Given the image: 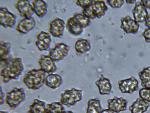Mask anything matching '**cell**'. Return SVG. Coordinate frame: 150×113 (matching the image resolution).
Instances as JSON below:
<instances>
[{
  "instance_id": "6da1fadb",
  "label": "cell",
  "mask_w": 150,
  "mask_h": 113,
  "mask_svg": "<svg viewBox=\"0 0 150 113\" xmlns=\"http://www.w3.org/2000/svg\"><path fill=\"white\" fill-rule=\"evenodd\" d=\"M24 69L21 58H12L5 65L1 67L0 75L1 82L6 83L12 80L18 79Z\"/></svg>"
},
{
  "instance_id": "7a4b0ae2",
  "label": "cell",
  "mask_w": 150,
  "mask_h": 113,
  "mask_svg": "<svg viewBox=\"0 0 150 113\" xmlns=\"http://www.w3.org/2000/svg\"><path fill=\"white\" fill-rule=\"evenodd\" d=\"M46 75V73L40 69H33L25 74L22 81L28 89L38 90L45 84Z\"/></svg>"
},
{
  "instance_id": "3957f363",
  "label": "cell",
  "mask_w": 150,
  "mask_h": 113,
  "mask_svg": "<svg viewBox=\"0 0 150 113\" xmlns=\"http://www.w3.org/2000/svg\"><path fill=\"white\" fill-rule=\"evenodd\" d=\"M108 8L103 0H91L86 6L82 9L81 12L90 19H99L104 16Z\"/></svg>"
},
{
  "instance_id": "277c9868",
  "label": "cell",
  "mask_w": 150,
  "mask_h": 113,
  "mask_svg": "<svg viewBox=\"0 0 150 113\" xmlns=\"http://www.w3.org/2000/svg\"><path fill=\"white\" fill-rule=\"evenodd\" d=\"M25 98L23 88L13 87L5 93V102L10 109L14 110L25 100Z\"/></svg>"
},
{
  "instance_id": "5b68a950",
  "label": "cell",
  "mask_w": 150,
  "mask_h": 113,
  "mask_svg": "<svg viewBox=\"0 0 150 113\" xmlns=\"http://www.w3.org/2000/svg\"><path fill=\"white\" fill-rule=\"evenodd\" d=\"M83 90L72 87L66 89L60 94V102L68 107L74 106L82 98Z\"/></svg>"
},
{
  "instance_id": "8992f818",
  "label": "cell",
  "mask_w": 150,
  "mask_h": 113,
  "mask_svg": "<svg viewBox=\"0 0 150 113\" xmlns=\"http://www.w3.org/2000/svg\"><path fill=\"white\" fill-rule=\"evenodd\" d=\"M69 47L62 42L56 43L54 46L48 50L49 55L55 62L63 59L68 54Z\"/></svg>"
},
{
  "instance_id": "52a82bcc",
  "label": "cell",
  "mask_w": 150,
  "mask_h": 113,
  "mask_svg": "<svg viewBox=\"0 0 150 113\" xmlns=\"http://www.w3.org/2000/svg\"><path fill=\"white\" fill-rule=\"evenodd\" d=\"M16 16L10 12L6 7L0 8V23L4 28H14L16 23Z\"/></svg>"
},
{
  "instance_id": "ba28073f",
  "label": "cell",
  "mask_w": 150,
  "mask_h": 113,
  "mask_svg": "<svg viewBox=\"0 0 150 113\" xmlns=\"http://www.w3.org/2000/svg\"><path fill=\"white\" fill-rule=\"evenodd\" d=\"M35 25V21L33 17H23L17 21L14 28L20 33L26 34L33 29Z\"/></svg>"
},
{
  "instance_id": "9c48e42d",
  "label": "cell",
  "mask_w": 150,
  "mask_h": 113,
  "mask_svg": "<svg viewBox=\"0 0 150 113\" xmlns=\"http://www.w3.org/2000/svg\"><path fill=\"white\" fill-rule=\"evenodd\" d=\"M65 25L62 19L56 17L50 21L48 30L53 36L61 38L63 35Z\"/></svg>"
},
{
  "instance_id": "30bf717a",
  "label": "cell",
  "mask_w": 150,
  "mask_h": 113,
  "mask_svg": "<svg viewBox=\"0 0 150 113\" xmlns=\"http://www.w3.org/2000/svg\"><path fill=\"white\" fill-rule=\"evenodd\" d=\"M120 28L127 34H136L139 27V23L129 15L121 18Z\"/></svg>"
},
{
  "instance_id": "8fae6325",
  "label": "cell",
  "mask_w": 150,
  "mask_h": 113,
  "mask_svg": "<svg viewBox=\"0 0 150 113\" xmlns=\"http://www.w3.org/2000/svg\"><path fill=\"white\" fill-rule=\"evenodd\" d=\"M35 44L39 51H48L52 42V39L49 33L41 31L36 35Z\"/></svg>"
},
{
  "instance_id": "7c38bea8",
  "label": "cell",
  "mask_w": 150,
  "mask_h": 113,
  "mask_svg": "<svg viewBox=\"0 0 150 113\" xmlns=\"http://www.w3.org/2000/svg\"><path fill=\"white\" fill-rule=\"evenodd\" d=\"M119 89L122 93L132 94L138 89V81L134 77L119 80Z\"/></svg>"
},
{
  "instance_id": "4fadbf2b",
  "label": "cell",
  "mask_w": 150,
  "mask_h": 113,
  "mask_svg": "<svg viewBox=\"0 0 150 113\" xmlns=\"http://www.w3.org/2000/svg\"><path fill=\"white\" fill-rule=\"evenodd\" d=\"M38 62L40 69L48 74L53 73L57 70L55 62L49 55L40 54Z\"/></svg>"
},
{
  "instance_id": "5bb4252c",
  "label": "cell",
  "mask_w": 150,
  "mask_h": 113,
  "mask_svg": "<svg viewBox=\"0 0 150 113\" xmlns=\"http://www.w3.org/2000/svg\"><path fill=\"white\" fill-rule=\"evenodd\" d=\"M18 14L22 17H32L34 12L29 0H18L14 4Z\"/></svg>"
},
{
  "instance_id": "9a60e30c",
  "label": "cell",
  "mask_w": 150,
  "mask_h": 113,
  "mask_svg": "<svg viewBox=\"0 0 150 113\" xmlns=\"http://www.w3.org/2000/svg\"><path fill=\"white\" fill-rule=\"evenodd\" d=\"M108 109L116 113L125 111L127 109V101L122 97H114L112 98L107 100Z\"/></svg>"
},
{
  "instance_id": "2e32d148",
  "label": "cell",
  "mask_w": 150,
  "mask_h": 113,
  "mask_svg": "<svg viewBox=\"0 0 150 113\" xmlns=\"http://www.w3.org/2000/svg\"><path fill=\"white\" fill-rule=\"evenodd\" d=\"M146 9L141 0H137L132 12L134 19L138 23L144 22L148 14Z\"/></svg>"
},
{
  "instance_id": "e0dca14e",
  "label": "cell",
  "mask_w": 150,
  "mask_h": 113,
  "mask_svg": "<svg viewBox=\"0 0 150 113\" xmlns=\"http://www.w3.org/2000/svg\"><path fill=\"white\" fill-rule=\"evenodd\" d=\"M98 87L99 93L101 95H110L112 89V85L109 80L101 74L99 79L95 82Z\"/></svg>"
},
{
  "instance_id": "ac0fdd59",
  "label": "cell",
  "mask_w": 150,
  "mask_h": 113,
  "mask_svg": "<svg viewBox=\"0 0 150 113\" xmlns=\"http://www.w3.org/2000/svg\"><path fill=\"white\" fill-rule=\"evenodd\" d=\"M34 13L40 18L44 17L47 12V4L44 1L34 0L30 1Z\"/></svg>"
},
{
  "instance_id": "d6986e66",
  "label": "cell",
  "mask_w": 150,
  "mask_h": 113,
  "mask_svg": "<svg viewBox=\"0 0 150 113\" xmlns=\"http://www.w3.org/2000/svg\"><path fill=\"white\" fill-rule=\"evenodd\" d=\"M62 82V78L60 75L51 73L46 76L45 84L48 87L55 89L60 87Z\"/></svg>"
},
{
  "instance_id": "ffe728a7",
  "label": "cell",
  "mask_w": 150,
  "mask_h": 113,
  "mask_svg": "<svg viewBox=\"0 0 150 113\" xmlns=\"http://www.w3.org/2000/svg\"><path fill=\"white\" fill-rule=\"evenodd\" d=\"M149 104L145 101L138 98L129 107L131 113H143L147 111Z\"/></svg>"
},
{
  "instance_id": "44dd1931",
  "label": "cell",
  "mask_w": 150,
  "mask_h": 113,
  "mask_svg": "<svg viewBox=\"0 0 150 113\" xmlns=\"http://www.w3.org/2000/svg\"><path fill=\"white\" fill-rule=\"evenodd\" d=\"M46 105L45 102L35 99L29 105L26 113H46Z\"/></svg>"
},
{
  "instance_id": "7402d4cb",
  "label": "cell",
  "mask_w": 150,
  "mask_h": 113,
  "mask_svg": "<svg viewBox=\"0 0 150 113\" xmlns=\"http://www.w3.org/2000/svg\"><path fill=\"white\" fill-rule=\"evenodd\" d=\"M65 26L68 31L74 36L79 35L83 31V28L75 22L72 17L68 19Z\"/></svg>"
},
{
  "instance_id": "603a6c76",
  "label": "cell",
  "mask_w": 150,
  "mask_h": 113,
  "mask_svg": "<svg viewBox=\"0 0 150 113\" xmlns=\"http://www.w3.org/2000/svg\"><path fill=\"white\" fill-rule=\"evenodd\" d=\"M75 49L77 53L83 54L89 51L91 48L90 41L87 39L78 38L75 44Z\"/></svg>"
},
{
  "instance_id": "cb8c5ba5",
  "label": "cell",
  "mask_w": 150,
  "mask_h": 113,
  "mask_svg": "<svg viewBox=\"0 0 150 113\" xmlns=\"http://www.w3.org/2000/svg\"><path fill=\"white\" fill-rule=\"evenodd\" d=\"M87 104L86 113H100L102 109L100 101L97 98L89 99Z\"/></svg>"
},
{
  "instance_id": "d4e9b609",
  "label": "cell",
  "mask_w": 150,
  "mask_h": 113,
  "mask_svg": "<svg viewBox=\"0 0 150 113\" xmlns=\"http://www.w3.org/2000/svg\"><path fill=\"white\" fill-rule=\"evenodd\" d=\"M141 86L150 89V66L144 68L138 74Z\"/></svg>"
},
{
  "instance_id": "484cf974",
  "label": "cell",
  "mask_w": 150,
  "mask_h": 113,
  "mask_svg": "<svg viewBox=\"0 0 150 113\" xmlns=\"http://www.w3.org/2000/svg\"><path fill=\"white\" fill-rule=\"evenodd\" d=\"M72 17L75 22L83 28L87 27L91 24L90 19L81 12L74 13Z\"/></svg>"
},
{
  "instance_id": "4316f807",
  "label": "cell",
  "mask_w": 150,
  "mask_h": 113,
  "mask_svg": "<svg viewBox=\"0 0 150 113\" xmlns=\"http://www.w3.org/2000/svg\"><path fill=\"white\" fill-rule=\"evenodd\" d=\"M65 107L60 102H54L46 105V113H61Z\"/></svg>"
},
{
  "instance_id": "83f0119b",
  "label": "cell",
  "mask_w": 150,
  "mask_h": 113,
  "mask_svg": "<svg viewBox=\"0 0 150 113\" xmlns=\"http://www.w3.org/2000/svg\"><path fill=\"white\" fill-rule=\"evenodd\" d=\"M11 47V44L10 43L0 41V58L6 57L9 55Z\"/></svg>"
},
{
  "instance_id": "f1b7e54d",
  "label": "cell",
  "mask_w": 150,
  "mask_h": 113,
  "mask_svg": "<svg viewBox=\"0 0 150 113\" xmlns=\"http://www.w3.org/2000/svg\"><path fill=\"white\" fill-rule=\"evenodd\" d=\"M139 97L142 99L150 102V89L143 87L139 91Z\"/></svg>"
},
{
  "instance_id": "f546056e",
  "label": "cell",
  "mask_w": 150,
  "mask_h": 113,
  "mask_svg": "<svg viewBox=\"0 0 150 113\" xmlns=\"http://www.w3.org/2000/svg\"><path fill=\"white\" fill-rule=\"evenodd\" d=\"M107 3L112 8H119L124 4V0H106Z\"/></svg>"
},
{
  "instance_id": "4dcf8cb0",
  "label": "cell",
  "mask_w": 150,
  "mask_h": 113,
  "mask_svg": "<svg viewBox=\"0 0 150 113\" xmlns=\"http://www.w3.org/2000/svg\"><path fill=\"white\" fill-rule=\"evenodd\" d=\"M145 42L150 43V28L146 27L142 33Z\"/></svg>"
},
{
  "instance_id": "1f68e13d",
  "label": "cell",
  "mask_w": 150,
  "mask_h": 113,
  "mask_svg": "<svg viewBox=\"0 0 150 113\" xmlns=\"http://www.w3.org/2000/svg\"><path fill=\"white\" fill-rule=\"evenodd\" d=\"M91 0H76V3L82 8H83L88 5L91 2Z\"/></svg>"
},
{
  "instance_id": "d6a6232c",
  "label": "cell",
  "mask_w": 150,
  "mask_h": 113,
  "mask_svg": "<svg viewBox=\"0 0 150 113\" xmlns=\"http://www.w3.org/2000/svg\"><path fill=\"white\" fill-rule=\"evenodd\" d=\"M0 105L3 104L5 102V94H4L2 89L0 87Z\"/></svg>"
},
{
  "instance_id": "836d02e7",
  "label": "cell",
  "mask_w": 150,
  "mask_h": 113,
  "mask_svg": "<svg viewBox=\"0 0 150 113\" xmlns=\"http://www.w3.org/2000/svg\"><path fill=\"white\" fill-rule=\"evenodd\" d=\"M144 24L147 27L150 28V14H148L145 21Z\"/></svg>"
},
{
  "instance_id": "e575fe53",
  "label": "cell",
  "mask_w": 150,
  "mask_h": 113,
  "mask_svg": "<svg viewBox=\"0 0 150 113\" xmlns=\"http://www.w3.org/2000/svg\"><path fill=\"white\" fill-rule=\"evenodd\" d=\"M146 8L150 9V0H141Z\"/></svg>"
},
{
  "instance_id": "d590c367",
  "label": "cell",
  "mask_w": 150,
  "mask_h": 113,
  "mask_svg": "<svg viewBox=\"0 0 150 113\" xmlns=\"http://www.w3.org/2000/svg\"><path fill=\"white\" fill-rule=\"evenodd\" d=\"M100 113H114L108 109H102Z\"/></svg>"
},
{
  "instance_id": "8d00e7d4",
  "label": "cell",
  "mask_w": 150,
  "mask_h": 113,
  "mask_svg": "<svg viewBox=\"0 0 150 113\" xmlns=\"http://www.w3.org/2000/svg\"><path fill=\"white\" fill-rule=\"evenodd\" d=\"M137 0H126L125 1L127 4H135Z\"/></svg>"
},
{
  "instance_id": "74e56055",
  "label": "cell",
  "mask_w": 150,
  "mask_h": 113,
  "mask_svg": "<svg viewBox=\"0 0 150 113\" xmlns=\"http://www.w3.org/2000/svg\"><path fill=\"white\" fill-rule=\"evenodd\" d=\"M61 113H74L71 110H64Z\"/></svg>"
},
{
  "instance_id": "f35d334b",
  "label": "cell",
  "mask_w": 150,
  "mask_h": 113,
  "mask_svg": "<svg viewBox=\"0 0 150 113\" xmlns=\"http://www.w3.org/2000/svg\"><path fill=\"white\" fill-rule=\"evenodd\" d=\"M0 113H9V112L6 111H1L0 112Z\"/></svg>"
}]
</instances>
